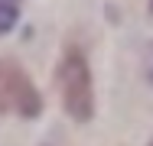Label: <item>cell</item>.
<instances>
[{
    "label": "cell",
    "instance_id": "6da1fadb",
    "mask_svg": "<svg viewBox=\"0 0 153 146\" xmlns=\"http://www.w3.org/2000/svg\"><path fill=\"white\" fill-rule=\"evenodd\" d=\"M56 85L62 94V107L75 117L78 123L91 120L94 114V88H91V72L88 62L82 55V49L68 46L59 58V72H56Z\"/></svg>",
    "mask_w": 153,
    "mask_h": 146
},
{
    "label": "cell",
    "instance_id": "7a4b0ae2",
    "mask_svg": "<svg viewBox=\"0 0 153 146\" xmlns=\"http://www.w3.org/2000/svg\"><path fill=\"white\" fill-rule=\"evenodd\" d=\"M39 111H42V97L26 78V72L13 62L0 58V114L36 117Z\"/></svg>",
    "mask_w": 153,
    "mask_h": 146
},
{
    "label": "cell",
    "instance_id": "3957f363",
    "mask_svg": "<svg viewBox=\"0 0 153 146\" xmlns=\"http://www.w3.org/2000/svg\"><path fill=\"white\" fill-rule=\"evenodd\" d=\"M20 20V0H0V36L10 32Z\"/></svg>",
    "mask_w": 153,
    "mask_h": 146
},
{
    "label": "cell",
    "instance_id": "277c9868",
    "mask_svg": "<svg viewBox=\"0 0 153 146\" xmlns=\"http://www.w3.org/2000/svg\"><path fill=\"white\" fill-rule=\"evenodd\" d=\"M147 78L153 81V46H150V55H147Z\"/></svg>",
    "mask_w": 153,
    "mask_h": 146
},
{
    "label": "cell",
    "instance_id": "5b68a950",
    "mask_svg": "<svg viewBox=\"0 0 153 146\" xmlns=\"http://www.w3.org/2000/svg\"><path fill=\"white\" fill-rule=\"evenodd\" d=\"M150 10H153V0H150Z\"/></svg>",
    "mask_w": 153,
    "mask_h": 146
},
{
    "label": "cell",
    "instance_id": "8992f818",
    "mask_svg": "<svg viewBox=\"0 0 153 146\" xmlns=\"http://www.w3.org/2000/svg\"><path fill=\"white\" fill-rule=\"evenodd\" d=\"M150 146H153V140H150Z\"/></svg>",
    "mask_w": 153,
    "mask_h": 146
}]
</instances>
